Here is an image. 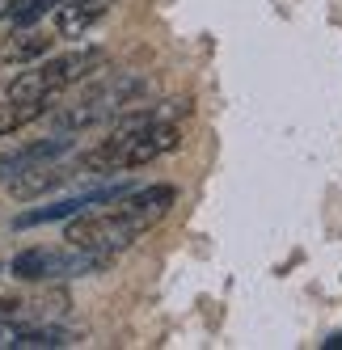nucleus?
I'll return each instance as SVG.
<instances>
[{
	"instance_id": "obj_2",
	"label": "nucleus",
	"mask_w": 342,
	"mask_h": 350,
	"mask_svg": "<svg viewBox=\"0 0 342 350\" xmlns=\"http://www.w3.org/2000/svg\"><path fill=\"white\" fill-rule=\"evenodd\" d=\"M178 203L174 186H144V190H127L106 203V211H81L72 215V224L64 228V241L77 249H93V254H123L131 249L144 232L161 224L169 215V207Z\"/></svg>"
},
{
	"instance_id": "obj_7",
	"label": "nucleus",
	"mask_w": 342,
	"mask_h": 350,
	"mask_svg": "<svg viewBox=\"0 0 342 350\" xmlns=\"http://www.w3.org/2000/svg\"><path fill=\"white\" fill-rule=\"evenodd\" d=\"M118 194H127V186H110V190H93V194H77V198H60V203H51V207H38V211L17 215V219H13V228H34V224L72 219V215L89 211V207H102V203H110V198H118Z\"/></svg>"
},
{
	"instance_id": "obj_6",
	"label": "nucleus",
	"mask_w": 342,
	"mask_h": 350,
	"mask_svg": "<svg viewBox=\"0 0 342 350\" xmlns=\"http://www.w3.org/2000/svg\"><path fill=\"white\" fill-rule=\"evenodd\" d=\"M64 346H77V334L60 329V325L0 317V350H64Z\"/></svg>"
},
{
	"instance_id": "obj_9",
	"label": "nucleus",
	"mask_w": 342,
	"mask_h": 350,
	"mask_svg": "<svg viewBox=\"0 0 342 350\" xmlns=\"http://www.w3.org/2000/svg\"><path fill=\"white\" fill-rule=\"evenodd\" d=\"M55 38H60L55 30L47 34L42 26H13L9 38H0V64H21V68L38 64V59H47Z\"/></svg>"
},
{
	"instance_id": "obj_4",
	"label": "nucleus",
	"mask_w": 342,
	"mask_h": 350,
	"mask_svg": "<svg viewBox=\"0 0 342 350\" xmlns=\"http://www.w3.org/2000/svg\"><path fill=\"white\" fill-rule=\"evenodd\" d=\"M106 64V51L97 46H85V51H68V55H47L38 64H30L21 77H13V85L5 89L17 102H47L51 106L60 93L77 89L81 81H89L93 72H102Z\"/></svg>"
},
{
	"instance_id": "obj_8",
	"label": "nucleus",
	"mask_w": 342,
	"mask_h": 350,
	"mask_svg": "<svg viewBox=\"0 0 342 350\" xmlns=\"http://www.w3.org/2000/svg\"><path fill=\"white\" fill-rule=\"evenodd\" d=\"M110 13V0H60L51 13V30L60 38H85Z\"/></svg>"
},
{
	"instance_id": "obj_3",
	"label": "nucleus",
	"mask_w": 342,
	"mask_h": 350,
	"mask_svg": "<svg viewBox=\"0 0 342 350\" xmlns=\"http://www.w3.org/2000/svg\"><path fill=\"white\" fill-rule=\"evenodd\" d=\"M144 97H148V81H144L140 72H114V77H102V81L85 85L68 106H55L51 110V127L81 135L89 127H102V122L123 118L127 110H135L144 102Z\"/></svg>"
},
{
	"instance_id": "obj_10",
	"label": "nucleus",
	"mask_w": 342,
	"mask_h": 350,
	"mask_svg": "<svg viewBox=\"0 0 342 350\" xmlns=\"http://www.w3.org/2000/svg\"><path fill=\"white\" fill-rule=\"evenodd\" d=\"M51 114V106L47 102H17V97H0V139H9L13 131H21V127H30V122H38V118H47Z\"/></svg>"
},
{
	"instance_id": "obj_1",
	"label": "nucleus",
	"mask_w": 342,
	"mask_h": 350,
	"mask_svg": "<svg viewBox=\"0 0 342 350\" xmlns=\"http://www.w3.org/2000/svg\"><path fill=\"white\" fill-rule=\"evenodd\" d=\"M178 114H186L182 102H174V110H127L123 118H114V131L85 157H77L85 178H114V173H131L178 152Z\"/></svg>"
},
{
	"instance_id": "obj_11",
	"label": "nucleus",
	"mask_w": 342,
	"mask_h": 350,
	"mask_svg": "<svg viewBox=\"0 0 342 350\" xmlns=\"http://www.w3.org/2000/svg\"><path fill=\"white\" fill-rule=\"evenodd\" d=\"M321 346H326V350H342V334H334V338H326Z\"/></svg>"
},
{
	"instance_id": "obj_5",
	"label": "nucleus",
	"mask_w": 342,
	"mask_h": 350,
	"mask_svg": "<svg viewBox=\"0 0 342 350\" xmlns=\"http://www.w3.org/2000/svg\"><path fill=\"white\" fill-rule=\"evenodd\" d=\"M114 258L110 254H93V249H77V245H60V249H26L9 262V274L21 283H60V279H85V274L106 270Z\"/></svg>"
}]
</instances>
